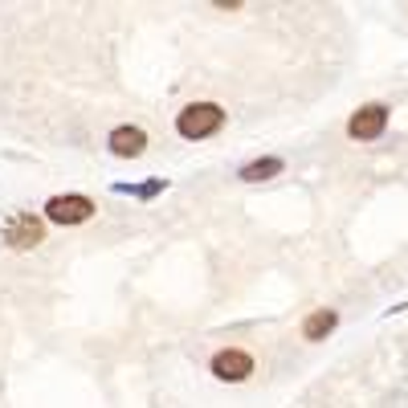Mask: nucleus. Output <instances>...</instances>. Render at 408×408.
<instances>
[{
  "mask_svg": "<svg viewBox=\"0 0 408 408\" xmlns=\"http://www.w3.org/2000/svg\"><path fill=\"white\" fill-rule=\"evenodd\" d=\"M221 127H225V111H221L216 102H192V106H184V111L176 114V131H180V139H188V143L209 139V135H216Z\"/></svg>",
  "mask_w": 408,
  "mask_h": 408,
  "instance_id": "nucleus-1",
  "label": "nucleus"
},
{
  "mask_svg": "<svg viewBox=\"0 0 408 408\" xmlns=\"http://www.w3.org/2000/svg\"><path fill=\"white\" fill-rule=\"evenodd\" d=\"M94 216V200L78 192H65V196H49L45 204V221L53 225H86Z\"/></svg>",
  "mask_w": 408,
  "mask_h": 408,
  "instance_id": "nucleus-2",
  "label": "nucleus"
},
{
  "mask_svg": "<svg viewBox=\"0 0 408 408\" xmlns=\"http://www.w3.org/2000/svg\"><path fill=\"white\" fill-rule=\"evenodd\" d=\"M209 372L216 380H225V384H241V380L253 375V355L245 347H221V351H212Z\"/></svg>",
  "mask_w": 408,
  "mask_h": 408,
  "instance_id": "nucleus-3",
  "label": "nucleus"
},
{
  "mask_svg": "<svg viewBox=\"0 0 408 408\" xmlns=\"http://www.w3.org/2000/svg\"><path fill=\"white\" fill-rule=\"evenodd\" d=\"M45 241V221L37 216V212H21V216H13L9 225H4V245L9 249H37V245Z\"/></svg>",
  "mask_w": 408,
  "mask_h": 408,
  "instance_id": "nucleus-4",
  "label": "nucleus"
},
{
  "mask_svg": "<svg viewBox=\"0 0 408 408\" xmlns=\"http://www.w3.org/2000/svg\"><path fill=\"white\" fill-rule=\"evenodd\" d=\"M384 127H388V106H384V102H368V106H359V111L347 118V135H351V139H359V143L380 139V135H384Z\"/></svg>",
  "mask_w": 408,
  "mask_h": 408,
  "instance_id": "nucleus-5",
  "label": "nucleus"
},
{
  "mask_svg": "<svg viewBox=\"0 0 408 408\" xmlns=\"http://www.w3.org/2000/svg\"><path fill=\"white\" fill-rule=\"evenodd\" d=\"M106 147H111V155H118V160H139L147 151V131L135 127V123H118L106 135Z\"/></svg>",
  "mask_w": 408,
  "mask_h": 408,
  "instance_id": "nucleus-6",
  "label": "nucleus"
},
{
  "mask_svg": "<svg viewBox=\"0 0 408 408\" xmlns=\"http://www.w3.org/2000/svg\"><path fill=\"white\" fill-rule=\"evenodd\" d=\"M335 326H339V314H335L331 307H323V310H314L310 319H302V339H307V343H323Z\"/></svg>",
  "mask_w": 408,
  "mask_h": 408,
  "instance_id": "nucleus-7",
  "label": "nucleus"
},
{
  "mask_svg": "<svg viewBox=\"0 0 408 408\" xmlns=\"http://www.w3.org/2000/svg\"><path fill=\"white\" fill-rule=\"evenodd\" d=\"M282 167H286L282 155H261V160H253V163H245V167H241V180H245V184H261V180L282 176Z\"/></svg>",
  "mask_w": 408,
  "mask_h": 408,
  "instance_id": "nucleus-8",
  "label": "nucleus"
},
{
  "mask_svg": "<svg viewBox=\"0 0 408 408\" xmlns=\"http://www.w3.org/2000/svg\"><path fill=\"white\" fill-rule=\"evenodd\" d=\"M163 188H167V180H163V176H151V180H143V184H127V180H118V184H114V192L139 196V200H155Z\"/></svg>",
  "mask_w": 408,
  "mask_h": 408,
  "instance_id": "nucleus-9",
  "label": "nucleus"
}]
</instances>
